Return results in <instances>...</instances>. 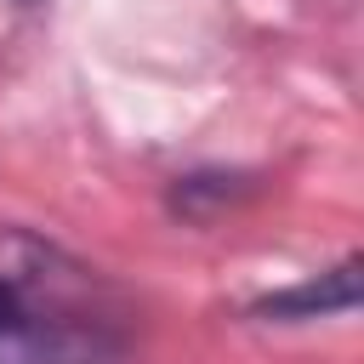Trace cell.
<instances>
[{"label": "cell", "instance_id": "obj_1", "mask_svg": "<svg viewBox=\"0 0 364 364\" xmlns=\"http://www.w3.org/2000/svg\"><path fill=\"white\" fill-rule=\"evenodd\" d=\"M131 296L57 239L0 222V364H125Z\"/></svg>", "mask_w": 364, "mask_h": 364}, {"label": "cell", "instance_id": "obj_2", "mask_svg": "<svg viewBox=\"0 0 364 364\" xmlns=\"http://www.w3.org/2000/svg\"><path fill=\"white\" fill-rule=\"evenodd\" d=\"M358 256H341L324 273L296 279L290 290H267L256 301H245V318L256 324H307V318H330V313H353L358 307Z\"/></svg>", "mask_w": 364, "mask_h": 364}, {"label": "cell", "instance_id": "obj_3", "mask_svg": "<svg viewBox=\"0 0 364 364\" xmlns=\"http://www.w3.org/2000/svg\"><path fill=\"white\" fill-rule=\"evenodd\" d=\"M250 193H256V176H245V171H188V176L171 182L165 205H171V216H182V222H210V216L233 210V205L250 199Z\"/></svg>", "mask_w": 364, "mask_h": 364}, {"label": "cell", "instance_id": "obj_4", "mask_svg": "<svg viewBox=\"0 0 364 364\" xmlns=\"http://www.w3.org/2000/svg\"><path fill=\"white\" fill-rule=\"evenodd\" d=\"M17 6H40V0H17Z\"/></svg>", "mask_w": 364, "mask_h": 364}]
</instances>
